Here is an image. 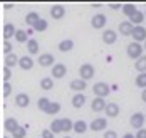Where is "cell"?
<instances>
[{
	"label": "cell",
	"mask_w": 146,
	"mask_h": 138,
	"mask_svg": "<svg viewBox=\"0 0 146 138\" xmlns=\"http://www.w3.org/2000/svg\"><path fill=\"white\" fill-rule=\"evenodd\" d=\"M92 91H94V94H96V98H106L108 94H109V86L106 84V83H96L94 86H92Z\"/></svg>",
	"instance_id": "obj_3"
},
{
	"label": "cell",
	"mask_w": 146,
	"mask_h": 138,
	"mask_svg": "<svg viewBox=\"0 0 146 138\" xmlns=\"http://www.w3.org/2000/svg\"><path fill=\"white\" fill-rule=\"evenodd\" d=\"M123 138H134V135H131V133H126Z\"/></svg>",
	"instance_id": "obj_46"
},
{
	"label": "cell",
	"mask_w": 146,
	"mask_h": 138,
	"mask_svg": "<svg viewBox=\"0 0 146 138\" xmlns=\"http://www.w3.org/2000/svg\"><path fill=\"white\" fill-rule=\"evenodd\" d=\"M134 138H146V130H145V128L138 130V131H136V135H134Z\"/></svg>",
	"instance_id": "obj_42"
},
{
	"label": "cell",
	"mask_w": 146,
	"mask_h": 138,
	"mask_svg": "<svg viewBox=\"0 0 146 138\" xmlns=\"http://www.w3.org/2000/svg\"><path fill=\"white\" fill-rule=\"evenodd\" d=\"M30 103V98L25 94V93H19L17 96H15V105L19 108H27Z\"/></svg>",
	"instance_id": "obj_14"
},
{
	"label": "cell",
	"mask_w": 146,
	"mask_h": 138,
	"mask_svg": "<svg viewBox=\"0 0 146 138\" xmlns=\"http://www.w3.org/2000/svg\"><path fill=\"white\" fill-rule=\"evenodd\" d=\"M106 126H108V120H106V118H96V120H92V123L89 125V128H91L92 131L106 130Z\"/></svg>",
	"instance_id": "obj_9"
},
{
	"label": "cell",
	"mask_w": 146,
	"mask_h": 138,
	"mask_svg": "<svg viewBox=\"0 0 146 138\" xmlns=\"http://www.w3.org/2000/svg\"><path fill=\"white\" fill-rule=\"evenodd\" d=\"M52 88H54V79H52V77H42V79H40V89L50 91Z\"/></svg>",
	"instance_id": "obj_23"
},
{
	"label": "cell",
	"mask_w": 146,
	"mask_h": 138,
	"mask_svg": "<svg viewBox=\"0 0 146 138\" xmlns=\"http://www.w3.org/2000/svg\"><path fill=\"white\" fill-rule=\"evenodd\" d=\"M2 51L5 52V56H7V54H12V44H10L9 41H5V42H3V49H2Z\"/></svg>",
	"instance_id": "obj_40"
},
{
	"label": "cell",
	"mask_w": 146,
	"mask_h": 138,
	"mask_svg": "<svg viewBox=\"0 0 146 138\" xmlns=\"http://www.w3.org/2000/svg\"><path fill=\"white\" fill-rule=\"evenodd\" d=\"M59 111H60V103H57V101H50V105H49V108H47V115H57Z\"/></svg>",
	"instance_id": "obj_31"
},
{
	"label": "cell",
	"mask_w": 146,
	"mask_h": 138,
	"mask_svg": "<svg viewBox=\"0 0 146 138\" xmlns=\"http://www.w3.org/2000/svg\"><path fill=\"white\" fill-rule=\"evenodd\" d=\"M3 62H5V67H15V66H19V56L17 54H7L5 56V59H3Z\"/></svg>",
	"instance_id": "obj_18"
},
{
	"label": "cell",
	"mask_w": 146,
	"mask_h": 138,
	"mask_svg": "<svg viewBox=\"0 0 146 138\" xmlns=\"http://www.w3.org/2000/svg\"><path fill=\"white\" fill-rule=\"evenodd\" d=\"M50 131H52L54 135L62 131V125H60V120H54V121L50 123Z\"/></svg>",
	"instance_id": "obj_37"
},
{
	"label": "cell",
	"mask_w": 146,
	"mask_h": 138,
	"mask_svg": "<svg viewBox=\"0 0 146 138\" xmlns=\"http://www.w3.org/2000/svg\"><path fill=\"white\" fill-rule=\"evenodd\" d=\"M2 77H3L5 83H9V79L12 77V71H10L9 67H3V69H2Z\"/></svg>",
	"instance_id": "obj_39"
},
{
	"label": "cell",
	"mask_w": 146,
	"mask_h": 138,
	"mask_svg": "<svg viewBox=\"0 0 146 138\" xmlns=\"http://www.w3.org/2000/svg\"><path fill=\"white\" fill-rule=\"evenodd\" d=\"M12 135H14V138H25V135H27V126H17L14 131H12Z\"/></svg>",
	"instance_id": "obj_32"
},
{
	"label": "cell",
	"mask_w": 146,
	"mask_h": 138,
	"mask_svg": "<svg viewBox=\"0 0 146 138\" xmlns=\"http://www.w3.org/2000/svg\"><path fill=\"white\" fill-rule=\"evenodd\" d=\"M39 64L42 66V67H49V66H52L54 62H56V59H54V56L52 54H49V52H45V54H40L39 56Z\"/></svg>",
	"instance_id": "obj_10"
},
{
	"label": "cell",
	"mask_w": 146,
	"mask_h": 138,
	"mask_svg": "<svg viewBox=\"0 0 146 138\" xmlns=\"http://www.w3.org/2000/svg\"><path fill=\"white\" fill-rule=\"evenodd\" d=\"M104 108H106V101H104L102 98H94V99H92V103H91V109H92L94 113L104 111Z\"/></svg>",
	"instance_id": "obj_17"
},
{
	"label": "cell",
	"mask_w": 146,
	"mask_h": 138,
	"mask_svg": "<svg viewBox=\"0 0 146 138\" xmlns=\"http://www.w3.org/2000/svg\"><path fill=\"white\" fill-rule=\"evenodd\" d=\"M39 19H40V17H39L37 12H29V14L25 15V24L30 25V27H34V25H35V22H37Z\"/></svg>",
	"instance_id": "obj_27"
},
{
	"label": "cell",
	"mask_w": 146,
	"mask_h": 138,
	"mask_svg": "<svg viewBox=\"0 0 146 138\" xmlns=\"http://www.w3.org/2000/svg\"><path fill=\"white\" fill-rule=\"evenodd\" d=\"M133 39H134V42H145L146 41V29L143 25H136L134 29H133Z\"/></svg>",
	"instance_id": "obj_5"
},
{
	"label": "cell",
	"mask_w": 146,
	"mask_h": 138,
	"mask_svg": "<svg viewBox=\"0 0 146 138\" xmlns=\"http://www.w3.org/2000/svg\"><path fill=\"white\" fill-rule=\"evenodd\" d=\"M143 20H145V14H143V12H139V10L129 17V22H131L134 27H136V25H141V24H143Z\"/></svg>",
	"instance_id": "obj_22"
},
{
	"label": "cell",
	"mask_w": 146,
	"mask_h": 138,
	"mask_svg": "<svg viewBox=\"0 0 146 138\" xmlns=\"http://www.w3.org/2000/svg\"><path fill=\"white\" fill-rule=\"evenodd\" d=\"M3 138H10V137H3Z\"/></svg>",
	"instance_id": "obj_50"
},
{
	"label": "cell",
	"mask_w": 146,
	"mask_h": 138,
	"mask_svg": "<svg viewBox=\"0 0 146 138\" xmlns=\"http://www.w3.org/2000/svg\"><path fill=\"white\" fill-rule=\"evenodd\" d=\"M14 37H15V41H17V42H20V44H24V42H27V41H29V37H27V32L22 31V29H17Z\"/></svg>",
	"instance_id": "obj_28"
},
{
	"label": "cell",
	"mask_w": 146,
	"mask_h": 138,
	"mask_svg": "<svg viewBox=\"0 0 146 138\" xmlns=\"http://www.w3.org/2000/svg\"><path fill=\"white\" fill-rule=\"evenodd\" d=\"M86 105V96L82 93H76L72 96V106L74 108H82Z\"/></svg>",
	"instance_id": "obj_19"
},
{
	"label": "cell",
	"mask_w": 146,
	"mask_h": 138,
	"mask_svg": "<svg viewBox=\"0 0 146 138\" xmlns=\"http://www.w3.org/2000/svg\"><path fill=\"white\" fill-rule=\"evenodd\" d=\"M143 46L141 44H138V42H131V44H128V56L134 59V61H138L141 56H143Z\"/></svg>",
	"instance_id": "obj_1"
},
{
	"label": "cell",
	"mask_w": 146,
	"mask_h": 138,
	"mask_svg": "<svg viewBox=\"0 0 146 138\" xmlns=\"http://www.w3.org/2000/svg\"><path fill=\"white\" fill-rule=\"evenodd\" d=\"M27 51H29V54H37L39 52V42L35 39H29L27 41Z\"/></svg>",
	"instance_id": "obj_30"
},
{
	"label": "cell",
	"mask_w": 146,
	"mask_h": 138,
	"mask_svg": "<svg viewBox=\"0 0 146 138\" xmlns=\"http://www.w3.org/2000/svg\"><path fill=\"white\" fill-rule=\"evenodd\" d=\"M134 69L141 74V73H146V56H141L138 61L134 62Z\"/></svg>",
	"instance_id": "obj_25"
},
{
	"label": "cell",
	"mask_w": 146,
	"mask_h": 138,
	"mask_svg": "<svg viewBox=\"0 0 146 138\" xmlns=\"http://www.w3.org/2000/svg\"><path fill=\"white\" fill-rule=\"evenodd\" d=\"M64 14H66V9H64L62 5H52V7H50V17H52V19L59 20V19L64 17Z\"/></svg>",
	"instance_id": "obj_16"
},
{
	"label": "cell",
	"mask_w": 146,
	"mask_h": 138,
	"mask_svg": "<svg viewBox=\"0 0 146 138\" xmlns=\"http://www.w3.org/2000/svg\"><path fill=\"white\" fill-rule=\"evenodd\" d=\"M10 93H12V86H10V83H3V84H2V96H3V98H9Z\"/></svg>",
	"instance_id": "obj_38"
},
{
	"label": "cell",
	"mask_w": 146,
	"mask_h": 138,
	"mask_svg": "<svg viewBox=\"0 0 146 138\" xmlns=\"http://www.w3.org/2000/svg\"><path fill=\"white\" fill-rule=\"evenodd\" d=\"M15 31H17V29L14 27V24H5V25H3V31H2L3 39H5V41H9L10 37H14V35H15Z\"/></svg>",
	"instance_id": "obj_20"
},
{
	"label": "cell",
	"mask_w": 146,
	"mask_h": 138,
	"mask_svg": "<svg viewBox=\"0 0 146 138\" xmlns=\"http://www.w3.org/2000/svg\"><path fill=\"white\" fill-rule=\"evenodd\" d=\"M42 138H54V133L50 130H44L42 131Z\"/></svg>",
	"instance_id": "obj_43"
},
{
	"label": "cell",
	"mask_w": 146,
	"mask_h": 138,
	"mask_svg": "<svg viewBox=\"0 0 146 138\" xmlns=\"http://www.w3.org/2000/svg\"><path fill=\"white\" fill-rule=\"evenodd\" d=\"M133 29H134V25H133L129 20H124V22L119 24V34L121 35H131Z\"/></svg>",
	"instance_id": "obj_15"
},
{
	"label": "cell",
	"mask_w": 146,
	"mask_h": 138,
	"mask_svg": "<svg viewBox=\"0 0 146 138\" xmlns=\"http://www.w3.org/2000/svg\"><path fill=\"white\" fill-rule=\"evenodd\" d=\"M72 49H74L72 39H64V41L59 42V51H60V52H69V51H72Z\"/></svg>",
	"instance_id": "obj_21"
},
{
	"label": "cell",
	"mask_w": 146,
	"mask_h": 138,
	"mask_svg": "<svg viewBox=\"0 0 146 138\" xmlns=\"http://www.w3.org/2000/svg\"><path fill=\"white\" fill-rule=\"evenodd\" d=\"M143 49H145V51H146V41H145V47H143Z\"/></svg>",
	"instance_id": "obj_47"
},
{
	"label": "cell",
	"mask_w": 146,
	"mask_h": 138,
	"mask_svg": "<svg viewBox=\"0 0 146 138\" xmlns=\"http://www.w3.org/2000/svg\"><path fill=\"white\" fill-rule=\"evenodd\" d=\"M47 25H49V24H47V20H45V19H39L32 29H34V31H37V32H44L45 29H47Z\"/></svg>",
	"instance_id": "obj_34"
},
{
	"label": "cell",
	"mask_w": 146,
	"mask_h": 138,
	"mask_svg": "<svg viewBox=\"0 0 146 138\" xmlns=\"http://www.w3.org/2000/svg\"><path fill=\"white\" fill-rule=\"evenodd\" d=\"M49 105H50V99L49 98H39L37 99V108L40 109V111H47V108H49Z\"/></svg>",
	"instance_id": "obj_33"
},
{
	"label": "cell",
	"mask_w": 146,
	"mask_h": 138,
	"mask_svg": "<svg viewBox=\"0 0 146 138\" xmlns=\"http://www.w3.org/2000/svg\"><path fill=\"white\" fill-rule=\"evenodd\" d=\"M145 17H146V12H145Z\"/></svg>",
	"instance_id": "obj_52"
},
{
	"label": "cell",
	"mask_w": 146,
	"mask_h": 138,
	"mask_svg": "<svg viewBox=\"0 0 146 138\" xmlns=\"http://www.w3.org/2000/svg\"><path fill=\"white\" fill-rule=\"evenodd\" d=\"M94 73H96V69H94V66L89 64V62L82 64V66L79 67V76H81L82 81H88L91 77H94Z\"/></svg>",
	"instance_id": "obj_2"
},
{
	"label": "cell",
	"mask_w": 146,
	"mask_h": 138,
	"mask_svg": "<svg viewBox=\"0 0 146 138\" xmlns=\"http://www.w3.org/2000/svg\"><path fill=\"white\" fill-rule=\"evenodd\" d=\"M72 130L76 133H84V131H88V123L84 121V120H79V121H74V126Z\"/></svg>",
	"instance_id": "obj_24"
},
{
	"label": "cell",
	"mask_w": 146,
	"mask_h": 138,
	"mask_svg": "<svg viewBox=\"0 0 146 138\" xmlns=\"http://www.w3.org/2000/svg\"><path fill=\"white\" fill-rule=\"evenodd\" d=\"M60 125H62V131H71L72 130V126H74V121H71L69 118H64V120H60Z\"/></svg>",
	"instance_id": "obj_36"
},
{
	"label": "cell",
	"mask_w": 146,
	"mask_h": 138,
	"mask_svg": "<svg viewBox=\"0 0 146 138\" xmlns=\"http://www.w3.org/2000/svg\"><path fill=\"white\" fill-rule=\"evenodd\" d=\"M134 83H136V86H138V88H143V89H145V88H146V73L138 74Z\"/></svg>",
	"instance_id": "obj_35"
},
{
	"label": "cell",
	"mask_w": 146,
	"mask_h": 138,
	"mask_svg": "<svg viewBox=\"0 0 146 138\" xmlns=\"http://www.w3.org/2000/svg\"><path fill=\"white\" fill-rule=\"evenodd\" d=\"M117 41V34L113 29H108V31L102 32V42L104 44H108V46H111V44H114Z\"/></svg>",
	"instance_id": "obj_7"
},
{
	"label": "cell",
	"mask_w": 146,
	"mask_h": 138,
	"mask_svg": "<svg viewBox=\"0 0 146 138\" xmlns=\"http://www.w3.org/2000/svg\"><path fill=\"white\" fill-rule=\"evenodd\" d=\"M141 99H143V101L146 103V88L143 89V93H141Z\"/></svg>",
	"instance_id": "obj_45"
},
{
	"label": "cell",
	"mask_w": 146,
	"mask_h": 138,
	"mask_svg": "<svg viewBox=\"0 0 146 138\" xmlns=\"http://www.w3.org/2000/svg\"><path fill=\"white\" fill-rule=\"evenodd\" d=\"M3 126H5V130H7V131H10V133H12L15 128L19 126V121H17L15 118H7L5 123H3Z\"/></svg>",
	"instance_id": "obj_29"
},
{
	"label": "cell",
	"mask_w": 146,
	"mask_h": 138,
	"mask_svg": "<svg viewBox=\"0 0 146 138\" xmlns=\"http://www.w3.org/2000/svg\"><path fill=\"white\" fill-rule=\"evenodd\" d=\"M64 138H71V137H64Z\"/></svg>",
	"instance_id": "obj_51"
},
{
	"label": "cell",
	"mask_w": 146,
	"mask_h": 138,
	"mask_svg": "<svg viewBox=\"0 0 146 138\" xmlns=\"http://www.w3.org/2000/svg\"><path fill=\"white\" fill-rule=\"evenodd\" d=\"M145 120H146V116L143 113H134L131 118H129V123H131V126L134 130H141L143 125H145Z\"/></svg>",
	"instance_id": "obj_4"
},
{
	"label": "cell",
	"mask_w": 146,
	"mask_h": 138,
	"mask_svg": "<svg viewBox=\"0 0 146 138\" xmlns=\"http://www.w3.org/2000/svg\"><path fill=\"white\" fill-rule=\"evenodd\" d=\"M19 66H20L24 71H30V69L34 67V59H32L30 56H22V57H19Z\"/></svg>",
	"instance_id": "obj_13"
},
{
	"label": "cell",
	"mask_w": 146,
	"mask_h": 138,
	"mask_svg": "<svg viewBox=\"0 0 146 138\" xmlns=\"http://www.w3.org/2000/svg\"><path fill=\"white\" fill-rule=\"evenodd\" d=\"M121 9H123V14H124V15H128V17H131L133 14H136V12H138V9H136V5H134V3H124Z\"/></svg>",
	"instance_id": "obj_26"
},
{
	"label": "cell",
	"mask_w": 146,
	"mask_h": 138,
	"mask_svg": "<svg viewBox=\"0 0 146 138\" xmlns=\"http://www.w3.org/2000/svg\"><path fill=\"white\" fill-rule=\"evenodd\" d=\"M0 93H2V86H0Z\"/></svg>",
	"instance_id": "obj_49"
},
{
	"label": "cell",
	"mask_w": 146,
	"mask_h": 138,
	"mask_svg": "<svg viewBox=\"0 0 146 138\" xmlns=\"http://www.w3.org/2000/svg\"><path fill=\"white\" fill-rule=\"evenodd\" d=\"M106 22H108V19L104 14H96V15L91 19V25L94 27V29H102L104 25H106Z\"/></svg>",
	"instance_id": "obj_6"
},
{
	"label": "cell",
	"mask_w": 146,
	"mask_h": 138,
	"mask_svg": "<svg viewBox=\"0 0 146 138\" xmlns=\"http://www.w3.org/2000/svg\"><path fill=\"white\" fill-rule=\"evenodd\" d=\"M0 77H2V69H0Z\"/></svg>",
	"instance_id": "obj_48"
},
{
	"label": "cell",
	"mask_w": 146,
	"mask_h": 138,
	"mask_svg": "<svg viewBox=\"0 0 146 138\" xmlns=\"http://www.w3.org/2000/svg\"><path fill=\"white\" fill-rule=\"evenodd\" d=\"M66 74H67V67L64 64L57 62V64L52 66V76L56 77V79H60V77H64Z\"/></svg>",
	"instance_id": "obj_8"
},
{
	"label": "cell",
	"mask_w": 146,
	"mask_h": 138,
	"mask_svg": "<svg viewBox=\"0 0 146 138\" xmlns=\"http://www.w3.org/2000/svg\"><path fill=\"white\" fill-rule=\"evenodd\" d=\"M72 91H76V93H82L86 88H88V83L86 81H82L81 77L79 79H74V81H71V86H69Z\"/></svg>",
	"instance_id": "obj_12"
},
{
	"label": "cell",
	"mask_w": 146,
	"mask_h": 138,
	"mask_svg": "<svg viewBox=\"0 0 146 138\" xmlns=\"http://www.w3.org/2000/svg\"><path fill=\"white\" fill-rule=\"evenodd\" d=\"M145 116H146V115H145Z\"/></svg>",
	"instance_id": "obj_53"
},
{
	"label": "cell",
	"mask_w": 146,
	"mask_h": 138,
	"mask_svg": "<svg viewBox=\"0 0 146 138\" xmlns=\"http://www.w3.org/2000/svg\"><path fill=\"white\" fill-rule=\"evenodd\" d=\"M104 138H117V133L114 130H106L104 131Z\"/></svg>",
	"instance_id": "obj_41"
},
{
	"label": "cell",
	"mask_w": 146,
	"mask_h": 138,
	"mask_svg": "<svg viewBox=\"0 0 146 138\" xmlns=\"http://www.w3.org/2000/svg\"><path fill=\"white\" fill-rule=\"evenodd\" d=\"M109 7H111V9H114V10H117V9H121L123 5H121V3H109Z\"/></svg>",
	"instance_id": "obj_44"
},
{
	"label": "cell",
	"mask_w": 146,
	"mask_h": 138,
	"mask_svg": "<svg viewBox=\"0 0 146 138\" xmlns=\"http://www.w3.org/2000/svg\"><path fill=\"white\" fill-rule=\"evenodd\" d=\"M104 111H106V116H109V118H116L117 115H119V106H117V103H106Z\"/></svg>",
	"instance_id": "obj_11"
}]
</instances>
